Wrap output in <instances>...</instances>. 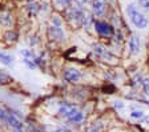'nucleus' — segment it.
I'll use <instances>...</instances> for the list:
<instances>
[{
    "label": "nucleus",
    "instance_id": "1",
    "mask_svg": "<svg viewBox=\"0 0 149 132\" xmlns=\"http://www.w3.org/2000/svg\"><path fill=\"white\" fill-rule=\"evenodd\" d=\"M64 15L67 17L69 23H71L73 27H80L83 25L84 17H85V12H84L83 7L77 6V4H71L68 8L64 10Z\"/></svg>",
    "mask_w": 149,
    "mask_h": 132
},
{
    "label": "nucleus",
    "instance_id": "2",
    "mask_svg": "<svg viewBox=\"0 0 149 132\" xmlns=\"http://www.w3.org/2000/svg\"><path fill=\"white\" fill-rule=\"evenodd\" d=\"M127 15L129 16L130 22L133 23V25L136 28L139 29H144L148 27V19H146V16L144 13H141L139 10H137L136 7L133 4H129L127 7Z\"/></svg>",
    "mask_w": 149,
    "mask_h": 132
},
{
    "label": "nucleus",
    "instance_id": "3",
    "mask_svg": "<svg viewBox=\"0 0 149 132\" xmlns=\"http://www.w3.org/2000/svg\"><path fill=\"white\" fill-rule=\"evenodd\" d=\"M47 35H48V39L53 43H64L65 41V34L63 27H56V25L51 24L47 29Z\"/></svg>",
    "mask_w": 149,
    "mask_h": 132
},
{
    "label": "nucleus",
    "instance_id": "4",
    "mask_svg": "<svg viewBox=\"0 0 149 132\" xmlns=\"http://www.w3.org/2000/svg\"><path fill=\"white\" fill-rule=\"evenodd\" d=\"M79 108L74 104H69V103H61L59 107V115L61 117H64L65 120H69L71 117H73L76 113L79 112Z\"/></svg>",
    "mask_w": 149,
    "mask_h": 132
},
{
    "label": "nucleus",
    "instance_id": "5",
    "mask_svg": "<svg viewBox=\"0 0 149 132\" xmlns=\"http://www.w3.org/2000/svg\"><path fill=\"white\" fill-rule=\"evenodd\" d=\"M15 24V17L8 10H0V25L6 27L7 29L12 28Z\"/></svg>",
    "mask_w": 149,
    "mask_h": 132
},
{
    "label": "nucleus",
    "instance_id": "6",
    "mask_svg": "<svg viewBox=\"0 0 149 132\" xmlns=\"http://www.w3.org/2000/svg\"><path fill=\"white\" fill-rule=\"evenodd\" d=\"M95 29L101 36H112L113 32H115L113 27L105 22H95Z\"/></svg>",
    "mask_w": 149,
    "mask_h": 132
},
{
    "label": "nucleus",
    "instance_id": "7",
    "mask_svg": "<svg viewBox=\"0 0 149 132\" xmlns=\"http://www.w3.org/2000/svg\"><path fill=\"white\" fill-rule=\"evenodd\" d=\"M63 78H64L65 82L68 83H77L81 78V73L76 68H68L63 72Z\"/></svg>",
    "mask_w": 149,
    "mask_h": 132
},
{
    "label": "nucleus",
    "instance_id": "8",
    "mask_svg": "<svg viewBox=\"0 0 149 132\" xmlns=\"http://www.w3.org/2000/svg\"><path fill=\"white\" fill-rule=\"evenodd\" d=\"M17 40H19V34L15 31V29L9 28V29H7V31L4 32V35H3V41H4L6 44L11 45V44L17 43Z\"/></svg>",
    "mask_w": 149,
    "mask_h": 132
},
{
    "label": "nucleus",
    "instance_id": "9",
    "mask_svg": "<svg viewBox=\"0 0 149 132\" xmlns=\"http://www.w3.org/2000/svg\"><path fill=\"white\" fill-rule=\"evenodd\" d=\"M105 0H92V10L96 16H101L105 12Z\"/></svg>",
    "mask_w": 149,
    "mask_h": 132
},
{
    "label": "nucleus",
    "instance_id": "10",
    "mask_svg": "<svg viewBox=\"0 0 149 132\" xmlns=\"http://www.w3.org/2000/svg\"><path fill=\"white\" fill-rule=\"evenodd\" d=\"M129 51L132 55H137L140 52V38L137 36V35H132L129 39Z\"/></svg>",
    "mask_w": 149,
    "mask_h": 132
},
{
    "label": "nucleus",
    "instance_id": "11",
    "mask_svg": "<svg viewBox=\"0 0 149 132\" xmlns=\"http://www.w3.org/2000/svg\"><path fill=\"white\" fill-rule=\"evenodd\" d=\"M93 51H95V54L99 55L100 57H104V59H108V60L112 59V56L109 55L108 51L102 47V45H100V44H95V45H93Z\"/></svg>",
    "mask_w": 149,
    "mask_h": 132
},
{
    "label": "nucleus",
    "instance_id": "12",
    "mask_svg": "<svg viewBox=\"0 0 149 132\" xmlns=\"http://www.w3.org/2000/svg\"><path fill=\"white\" fill-rule=\"evenodd\" d=\"M13 82V78L11 75L3 71V69H0V85H9L12 84Z\"/></svg>",
    "mask_w": 149,
    "mask_h": 132
},
{
    "label": "nucleus",
    "instance_id": "13",
    "mask_svg": "<svg viewBox=\"0 0 149 132\" xmlns=\"http://www.w3.org/2000/svg\"><path fill=\"white\" fill-rule=\"evenodd\" d=\"M27 11L29 12V15L36 16L37 13L41 11V7H40V4H37V3H35V1H32V3H28Z\"/></svg>",
    "mask_w": 149,
    "mask_h": 132
},
{
    "label": "nucleus",
    "instance_id": "14",
    "mask_svg": "<svg viewBox=\"0 0 149 132\" xmlns=\"http://www.w3.org/2000/svg\"><path fill=\"white\" fill-rule=\"evenodd\" d=\"M0 63L4 64V66H12L13 64V57L8 54L0 52Z\"/></svg>",
    "mask_w": 149,
    "mask_h": 132
},
{
    "label": "nucleus",
    "instance_id": "15",
    "mask_svg": "<svg viewBox=\"0 0 149 132\" xmlns=\"http://www.w3.org/2000/svg\"><path fill=\"white\" fill-rule=\"evenodd\" d=\"M102 123L100 122V120H97V122H93L92 124H91L89 127L87 128V132H101L102 131Z\"/></svg>",
    "mask_w": 149,
    "mask_h": 132
},
{
    "label": "nucleus",
    "instance_id": "16",
    "mask_svg": "<svg viewBox=\"0 0 149 132\" xmlns=\"http://www.w3.org/2000/svg\"><path fill=\"white\" fill-rule=\"evenodd\" d=\"M84 119H85V115H84V112H81V111H79L76 115H74L73 117H71V119L68 120L69 123H72V124H80V123L84 122Z\"/></svg>",
    "mask_w": 149,
    "mask_h": 132
},
{
    "label": "nucleus",
    "instance_id": "17",
    "mask_svg": "<svg viewBox=\"0 0 149 132\" xmlns=\"http://www.w3.org/2000/svg\"><path fill=\"white\" fill-rule=\"evenodd\" d=\"M53 1H55V6L60 10H65L71 4H73V0H53Z\"/></svg>",
    "mask_w": 149,
    "mask_h": 132
},
{
    "label": "nucleus",
    "instance_id": "18",
    "mask_svg": "<svg viewBox=\"0 0 149 132\" xmlns=\"http://www.w3.org/2000/svg\"><path fill=\"white\" fill-rule=\"evenodd\" d=\"M7 119H8V111H7L6 107L0 105V124L7 126Z\"/></svg>",
    "mask_w": 149,
    "mask_h": 132
},
{
    "label": "nucleus",
    "instance_id": "19",
    "mask_svg": "<svg viewBox=\"0 0 149 132\" xmlns=\"http://www.w3.org/2000/svg\"><path fill=\"white\" fill-rule=\"evenodd\" d=\"M25 132H43V131H41V128L35 122H28Z\"/></svg>",
    "mask_w": 149,
    "mask_h": 132
},
{
    "label": "nucleus",
    "instance_id": "20",
    "mask_svg": "<svg viewBox=\"0 0 149 132\" xmlns=\"http://www.w3.org/2000/svg\"><path fill=\"white\" fill-rule=\"evenodd\" d=\"M35 63L37 64V68H40V69H44V68H45V59H44L43 54L35 57Z\"/></svg>",
    "mask_w": 149,
    "mask_h": 132
},
{
    "label": "nucleus",
    "instance_id": "21",
    "mask_svg": "<svg viewBox=\"0 0 149 132\" xmlns=\"http://www.w3.org/2000/svg\"><path fill=\"white\" fill-rule=\"evenodd\" d=\"M23 63H24L28 68L31 69V71H32V69H36L37 68V64L35 63L33 59H27V57H23Z\"/></svg>",
    "mask_w": 149,
    "mask_h": 132
},
{
    "label": "nucleus",
    "instance_id": "22",
    "mask_svg": "<svg viewBox=\"0 0 149 132\" xmlns=\"http://www.w3.org/2000/svg\"><path fill=\"white\" fill-rule=\"evenodd\" d=\"M20 54H22L23 57H27V59H33L36 57V55L33 54V51L32 50H22L20 51Z\"/></svg>",
    "mask_w": 149,
    "mask_h": 132
},
{
    "label": "nucleus",
    "instance_id": "23",
    "mask_svg": "<svg viewBox=\"0 0 149 132\" xmlns=\"http://www.w3.org/2000/svg\"><path fill=\"white\" fill-rule=\"evenodd\" d=\"M130 117L132 119H137V120H141L144 117V112L141 110H134L130 112Z\"/></svg>",
    "mask_w": 149,
    "mask_h": 132
},
{
    "label": "nucleus",
    "instance_id": "24",
    "mask_svg": "<svg viewBox=\"0 0 149 132\" xmlns=\"http://www.w3.org/2000/svg\"><path fill=\"white\" fill-rule=\"evenodd\" d=\"M51 24L52 25H56V27H63V20L60 16L57 15H53L52 19H51Z\"/></svg>",
    "mask_w": 149,
    "mask_h": 132
},
{
    "label": "nucleus",
    "instance_id": "25",
    "mask_svg": "<svg viewBox=\"0 0 149 132\" xmlns=\"http://www.w3.org/2000/svg\"><path fill=\"white\" fill-rule=\"evenodd\" d=\"M28 44H29L31 47H35V45H37V44H39V40H37L36 36H31V38L28 39Z\"/></svg>",
    "mask_w": 149,
    "mask_h": 132
},
{
    "label": "nucleus",
    "instance_id": "26",
    "mask_svg": "<svg viewBox=\"0 0 149 132\" xmlns=\"http://www.w3.org/2000/svg\"><path fill=\"white\" fill-rule=\"evenodd\" d=\"M140 7H143L144 10L149 11V0H139Z\"/></svg>",
    "mask_w": 149,
    "mask_h": 132
},
{
    "label": "nucleus",
    "instance_id": "27",
    "mask_svg": "<svg viewBox=\"0 0 149 132\" xmlns=\"http://www.w3.org/2000/svg\"><path fill=\"white\" fill-rule=\"evenodd\" d=\"M143 87H144L145 94L149 96V79H144V80H143Z\"/></svg>",
    "mask_w": 149,
    "mask_h": 132
},
{
    "label": "nucleus",
    "instance_id": "28",
    "mask_svg": "<svg viewBox=\"0 0 149 132\" xmlns=\"http://www.w3.org/2000/svg\"><path fill=\"white\" fill-rule=\"evenodd\" d=\"M115 107L116 108H123V107H124V103H123V101H120V100L115 101Z\"/></svg>",
    "mask_w": 149,
    "mask_h": 132
},
{
    "label": "nucleus",
    "instance_id": "29",
    "mask_svg": "<svg viewBox=\"0 0 149 132\" xmlns=\"http://www.w3.org/2000/svg\"><path fill=\"white\" fill-rule=\"evenodd\" d=\"M141 120H143V122L145 123V124H149V116H145V115H144V117H143Z\"/></svg>",
    "mask_w": 149,
    "mask_h": 132
},
{
    "label": "nucleus",
    "instance_id": "30",
    "mask_svg": "<svg viewBox=\"0 0 149 132\" xmlns=\"http://www.w3.org/2000/svg\"><path fill=\"white\" fill-rule=\"evenodd\" d=\"M28 3H32V1H35V0H27Z\"/></svg>",
    "mask_w": 149,
    "mask_h": 132
},
{
    "label": "nucleus",
    "instance_id": "31",
    "mask_svg": "<svg viewBox=\"0 0 149 132\" xmlns=\"http://www.w3.org/2000/svg\"><path fill=\"white\" fill-rule=\"evenodd\" d=\"M71 132H77V131H71Z\"/></svg>",
    "mask_w": 149,
    "mask_h": 132
},
{
    "label": "nucleus",
    "instance_id": "32",
    "mask_svg": "<svg viewBox=\"0 0 149 132\" xmlns=\"http://www.w3.org/2000/svg\"><path fill=\"white\" fill-rule=\"evenodd\" d=\"M111 1H112V0H111Z\"/></svg>",
    "mask_w": 149,
    "mask_h": 132
}]
</instances>
